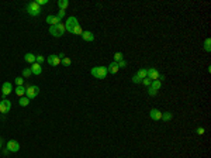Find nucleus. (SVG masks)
I'll list each match as a JSON object with an SVG mask.
<instances>
[{"instance_id": "29", "label": "nucleus", "mask_w": 211, "mask_h": 158, "mask_svg": "<svg viewBox=\"0 0 211 158\" xmlns=\"http://www.w3.org/2000/svg\"><path fill=\"white\" fill-rule=\"evenodd\" d=\"M44 59H45V58H44L42 57V55H35V62H37V64H42V62H44Z\"/></svg>"}, {"instance_id": "9", "label": "nucleus", "mask_w": 211, "mask_h": 158, "mask_svg": "<svg viewBox=\"0 0 211 158\" xmlns=\"http://www.w3.org/2000/svg\"><path fill=\"white\" fill-rule=\"evenodd\" d=\"M18 150H20V144H18V141H16V140H10V141L7 143V151L17 152Z\"/></svg>"}, {"instance_id": "2", "label": "nucleus", "mask_w": 211, "mask_h": 158, "mask_svg": "<svg viewBox=\"0 0 211 158\" xmlns=\"http://www.w3.org/2000/svg\"><path fill=\"white\" fill-rule=\"evenodd\" d=\"M90 74H92V76L97 78V79H104L109 72H107V67H94L92 68Z\"/></svg>"}, {"instance_id": "6", "label": "nucleus", "mask_w": 211, "mask_h": 158, "mask_svg": "<svg viewBox=\"0 0 211 158\" xmlns=\"http://www.w3.org/2000/svg\"><path fill=\"white\" fill-rule=\"evenodd\" d=\"M11 109V102L7 100V99H3L0 102V113H9Z\"/></svg>"}, {"instance_id": "19", "label": "nucleus", "mask_w": 211, "mask_h": 158, "mask_svg": "<svg viewBox=\"0 0 211 158\" xmlns=\"http://www.w3.org/2000/svg\"><path fill=\"white\" fill-rule=\"evenodd\" d=\"M16 95L17 96H20V98H23L24 95H26V86H17L16 87Z\"/></svg>"}, {"instance_id": "36", "label": "nucleus", "mask_w": 211, "mask_h": 158, "mask_svg": "<svg viewBox=\"0 0 211 158\" xmlns=\"http://www.w3.org/2000/svg\"><path fill=\"white\" fill-rule=\"evenodd\" d=\"M37 3H38V6H44V4L48 3V0H38Z\"/></svg>"}, {"instance_id": "5", "label": "nucleus", "mask_w": 211, "mask_h": 158, "mask_svg": "<svg viewBox=\"0 0 211 158\" xmlns=\"http://www.w3.org/2000/svg\"><path fill=\"white\" fill-rule=\"evenodd\" d=\"M78 18L76 17H68V20H66L65 23V27H66V31H69V33H72L73 28L78 26Z\"/></svg>"}, {"instance_id": "8", "label": "nucleus", "mask_w": 211, "mask_h": 158, "mask_svg": "<svg viewBox=\"0 0 211 158\" xmlns=\"http://www.w3.org/2000/svg\"><path fill=\"white\" fill-rule=\"evenodd\" d=\"M146 76H148L151 81H158L159 78H161V75H159V72L156 71V69L149 68V69H146Z\"/></svg>"}, {"instance_id": "7", "label": "nucleus", "mask_w": 211, "mask_h": 158, "mask_svg": "<svg viewBox=\"0 0 211 158\" xmlns=\"http://www.w3.org/2000/svg\"><path fill=\"white\" fill-rule=\"evenodd\" d=\"M46 62H48L51 67H58V65H61V58L55 54H51L50 57L46 58Z\"/></svg>"}, {"instance_id": "30", "label": "nucleus", "mask_w": 211, "mask_h": 158, "mask_svg": "<svg viewBox=\"0 0 211 158\" xmlns=\"http://www.w3.org/2000/svg\"><path fill=\"white\" fill-rule=\"evenodd\" d=\"M142 83L145 85V86H151L152 81H151V79H149V78H148V76H146V78H145V79H142Z\"/></svg>"}, {"instance_id": "25", "label": "nucleus", "mask_w": 211, "mask_h": 158, "mask_svg": "<svg viewBox=\"0 0 211 158\" xmlns=\"http://www.w3.org/2000/svg\"><path fill=\"white\" fill-rule=\"evenodd\" d=\"M204 48H205V51H207V52H210V51H211V40H210V38H207V40L204 41Z\"/></svg>"}, {"instance_id": "31", "label": "nucleus", "mask_w": 211, "mask_h": 158, "mask_svg": "<svg viewBox=\"0 0 211 158\" xmlns=\"http://www.w3.org/2000/svg\"><path fill=\"white\" fill-rule=\"evenodd\" d=\"M132 82H134V83H141L142 79L139 76H137V75H134V76H132Z\"/></svg>"}, {"instance_id": "23", "label": "nucleus", "mask_w": 211, "mask_h": 158, "mask_svg": "<svg viewBox=\"0 0 211 158\" xmlns=\"http://www.w3.org/2000/svg\"><path fill=\"white\" fill-rule=\"evenodd\" d=\"M72 34H75V35H82V34H83V30H82V27H80V24H78V26H76V27L73 28Z\"/></svg>"}, {"instance_id": "27", "label": "nucleus", "mask_w": 211, "mask_h": 158, "mask_svg": "<svg viewBox=\"0 0 211 158\" xmlns=\"http://www.w3.org/2000/svg\"><path fill=\"white\" fill-rule=\"evenodd\" d=\"M14 82L17 83V86H24V79L21 76H17L16 79H14Z\"/></svg>"}, {"instance_id": "34", "label": "nucleus", "mask_w": 211, "mask_h": 158, "mask_svg": "<svg viewBox=\"0 0 211 158\" xmlns=\"http://www.w3.org/2000/svg\"><path fill=\"white\" fill-rule=\"evenodd\" d=\"M148 93L151 95V96H155V95L158 93V91H155V89H152V87L149 86V91H148Z\"/></svg>"}, {"instance_id": "35", "label": "nucleus", "mask_w": 211, "mask_h": 158, "mask_svg": "<svg viewBox=\"0 0 211 158\" xmlns=\"http://www.w3.org/2000/svg\"><path fill=\"white\" fill-rule=\"evenodd\" d=\"M204 133H205V130H204V128H203V127H198V128H197V134L203 136V134H204Z\"/></svg>"}, {"instance_id": "22", "label": "nucleus", "mask_w": 211, "mask_h": 158, "mask_svg": "<svg viewBox=\"0 0 211 158\" xmlns=\"http://www.w3.org/2000/svg\"><path fill=\"white\" fill-rule=\"evenodd\" d=\"M172 117H173V115H172L170 111L162 113V120H163V121H169V120H172Z\"/></svg>"}, {"instance_id": "28", "label": "nucleus", "mask_w": 211, "mask_h": 158, "mask_svg": "<svg viewBox=\"0 0 211 158\" xmlns=\"http://www.w3.org/2000/svg\"><path fill=\"white\" fill-rule=\"evenodd\" d=\"M23 76L24 78H30L31 76V69H28V68L23 69Z\"/></svg>"}, {"instance_id": "14", "label": "nucleus", "mask_w": 211, "mask_h": 158, "mask_svg": "<svg viewBox=\"0 0 211 158\" xmlns=\"http://www.w3.org/2000/svg\"><path fill=\"white\" fill-rule=\"evenodd\" d=\"M118 71H120L118 64H117V62H114V61H113L111 64L107 67V72H110V74H117Z\"/></svg>"}, {"instance_id": "11", "label": "nucleus", "mask_w": 211, "mask_h": 158, "mask_svg": "<svg viewBox=\"0 0 211 158\" xmlns=\"http://www.w3.org/2000/svg\"><path fill=\"white\" fill-rule=\"evenodd\" d=\"M11 91H13V86H11L10 82H4L3 86H2V93H3V96H7V95H10Z\"/></svg>"}, {"instance_id": "4", "label": "nucleus", "mask_w": 211, "mask_h": 158, "mask_svg": "<svg viewBox=\"0 0 211 158\" xmlns=\"http://www.w3.org/2000/svg\"><path fill=\"white\" fill-rule=\"evenodd\" d=\"M38 93H40V87L38 86H34V85H30V86H26V96L28 99H34L38 96Z\"/></svg>"}, {"instance_id": "32", "label": "nucleus", "mask_w": 211, "mask_h": 158, "mask_svg": "<svg viewBox=\"0 0 211 158\" xmlns=\"http://www.w3.org/2000/svg\"><path fill=\"white\" fill-rule=\"evenodd\" d=\"M117 64H118V68H125L127 67V62L124 59H121L120 62H117Z\"/></svg>"}, {"instance_id": "12", "label": "nucleus", "mask_w": 211, "mask_h": 158, "mask_svg": "<svg viewBox=\"0 0 211 158\" xmlns=\"http://www.w3.org/2000/svg\"><path fill=\"white\" fill-rule=\"evenodd\" d=\"M31 74L34 75H41V72H42V68H41L40 64H37V62H34V64H31Z\"/></svg>"}, {"instance_id": "1", "label": "nucleus", "mask_w": 211, "mask_h": 158, "mask_svg": "<svg viewBox=\"0 0 211 158\" xmlns=\"http://www.w3.org/2000/svg\"><path fill=\"white\" fill-rule=\"evenodd\" d=\"M50 33H51V35H54V37H62L63 34L66 33L65 24L59 23V24H56V26H51V27H50Z\"/></svg>"}, {"instance_id": "33", "label": "nucleus", "mask_w": 211, "mask_h": 158, "mask_svg": "<svg viewBox=\"0 0 211 158\" xmlns=\"http://www.w3.org/2000/svg\"><path fill=\"white\" fill-rule=\"evenodd\" d=\"M58 18H59V20H62L63 17H65V10H59V13H58Z\"/></svg>"}, {"instance_id": "24", "label": "nucleus", "mask_w": 211, "mask_h": 158, "mask_svg": "<svg viewBox=\"0 0 211 158\" xmlns=\"http://www.w3.org/2000/svg\"><path fill=\"white\" fill-rule=\"evenodd\" d=\"M135 75H137V76H139L141 79H145V78H146V69H139Z\"/></svg>"}, {"instance_id": "3", "label": "nucleus", "mask_w": 211, "mask_h": 158, "mask_svg": "<svg viewBox=\"0 0 211 158\" xmlns=\"http://www.w3.org/2000/svg\"><path fill=\"white\" fill-rule=\"evenodd\" d=\"M27 13L30 14V16H33V17L40 16L41 6H38V3H37V2H31V3L27 4Z\"/></svg>"}, {"instance_id": "10", "label": "nucleus", "mask_w": 211, "mask_h": 158, "mask_svg": "<svg viewBox=\"0 0 211 158\" xmlns=\"http://www.w3.org/2000/svg\"><path fill=\"white\" fill-rule=\"evenodd\" d=\"M149 117H151L152 120H155V121L162 120V111L158 110V109H152V110L149 111Z\"/></svg>"}, {"instance_id": "15", "label": "nucleus", "mask_w": 211, "mask_h": 158, "mask_svg": "<svg viewBox=\"0 0 211 158\" xmlns=\"http://www.w3.org/2000/svg\"><path fill=\"white\" fill-rule=\"evenodd\" d=\"M45 21H46V23H50L51 26H56V24H59V23H61L59 18H58L56 16H52V14H50V16L46 17V20H45Z\"/></svg>"}, {"instance_id": "17", "label": "nucleus", "mask_w": 211, "mask_h": 158, "mask_svg": "<svg viewBox=\"0 0 211 158\" xmlns=\"http://www.w3.org/2000/svg\"><path fill=\"white\" fill-rule=\"evenodd\" d=\"M18 104H20L21 107H26V106L30 104V99L27 98V96H23V98H20V100H18Z\"/></svg>"}, {"instance_id": "16", "label": "nucleus", "mask_w": 211, "mask_h": 158, "mask_svg": "<svg viewBox=\"0 0 211 158\" xmlns=\"http://www.w3.org/2000/svg\"><path fill=\"white\" fill-rule=\"evenodd\" d=\"M24 61L28 62V64H34V62H35V55L31 54V52H27V54L24 55Z\"/></svg>"}, {"instance_id": "21", "label": "nucleus", "mask_w": 211, "mask_h": 158, "mask_svg": "<svg viewBox=\"0 0 211 158\" xmlns=\"http://www.w3.org/2000/svg\"><path fill=\"white\" fill-rule=\"evenodd\" d=\"M61 64L65 65V67H70V65H72V59H70L69 57H63L62 59H61Z\"/></svg>"}, {"instance_id": "18", "label": "nucleus", "mask_w": 211, "mask_h": 158, "mask_svg": "<svg viewBox=\"0 0 211 158\" xmlns=\"http://www.w3.org/2000/svg\"><path fill=\"white\" fill-rule=\"evenodd\" d=\"M58 6H59V10H65L69 6V0H58Z\"/></svg>"}, {"instance_id": "13", "label": "nucleus", "mask_w": 211, "mask_h": 158, "mask_svg": "<svg viewBox=\"0 0 211 158\" xmlns=\"http://www.w3.org/2000/svg\"><path fill=\"white\" fill-rule=\"evenodd\" d=\"M80 37H82L85 41H87V43H92V41L94 40V34H93L92 31H83V34Z\"/></svg>"}, {"instance_id": "20", "label": "nucleus", "mask_w": 211, "mask_h": 158, "mask_svg": "<svg viewBox=\"0 0 211 158\" xmlns=\"http://www.w3.org/2000/svg\"><path fill=\"white\" fill-rule=\"evenodd\" d=\"M151 87L152 89H155V91H159L162 87V81H152V83H151Z\"/></svg>"}, {"instance_id": "26", "label": "nucleus", "mask_w": 211, "mask_h": 158, "mask_svg": "<svg viewBox=\"0 0 211 158\" xmlns=\"http://www.w3.org/2000/svg\"><path fill=\"white\" fill-rule=\"evenodd\" d=\"M114 62H120V61L121 59H124V57H122V54L121 52H116V54H114Z\"/></svg>"}, {"instance_id": "37", "label": "nucleus", "mask_w": 211, "mask_h": 158, "mask_svg": "<svg viewBox=\"0 0 211 158\" xmlns=\"http://www.w3.org/2000/svg\"><path fill=\"white\" fill-rule=\"evenodd\" d=\"M2 145H3V140L0 138V148H2Z\"/></svg>"}]
</instances>
